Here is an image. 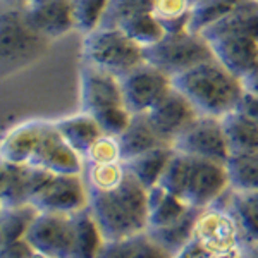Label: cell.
Segmentation results:
<instances>
[{
    "label": "cell",
    "instance_id": "17",
    "mask_svg": "<svg viewBox=\"0 0 258 258\" xmlns=\"http://www.w3.org/2000/svg\"><path fill=\"white\" fill-rule=\"evenodd\" d=\"M214 55L226 69L243 80L258 60V40L238 35H224L209 40Z\"/></svg>",
    "mask_w": 258,
    "mask_h": 258
},
{
    "label": "cell",
    "instance_id": "30",
    "mask_svg": "<svg viewBox=\"0 0 258 258\" xmlns=\"http://www.w3.org/2000/svg\"><path fill=\"white\" fill-rule=\"evenodd\" d=\"M229 189L258 191V150L231 153L226 162Z\"/></svg>",
    "mask_w": 258,
    "mask_h": 258
},
{
    "label": "cell",
    "instance_id": "40",
    "mask_svg": "<svg viewBox=\"0 0 258 258\" xmlns=\"http://www.w3.org/2000/svg\"><path fill=\"white\" fill-rule=\"evenodd\" d=\"M241 81H243L244 90L258 95V60L255 62V66L251 68V71H249V73Z\"/></svg>",
    "mask_w": 258,
    "mask_h": 258
},
{
    "label": "cell",
    "instance_id": "14",
    "mask_svg": "<svg viewBox=\"0 0 258 258\" xmlns=\"http://www.w3.org/2000/svg\"><path fill=\"white\" fill-rule=\"evenodd\" d=\"M80 102L81 110L88 112V114H98V112L115 105H126L122 83L114 74L81 62Z\"/></svg>",
    "mask_w": 258,
    "mask_h": 258
},
{
    "label": "cell",
    "instance_id": "32",
    "mask_svg": "<svg viewBox=\"0 0 258 258\" xmlns=\"http://www.w3.org/2000/svg\"><path fill=\"white\" fill-rule=\"evenodd\" d=\"M115 28L122 30L129 38L135 40L136 43L141 45L143 48L157 43V41L165 35L162 24L153 18L150 11L135 12V14H131V16H127V18H124L122 21H119Z\"/></svg>",
    "mask_w": 258,
    "mask_h": 258
},
{
    "label": "cell",
    "instance_id": "39",
    "mask_svg": "<svg viewBox=\"0 0 258 258\" xmlns=\"http://www.w3.org/2000/svg\"><path fill=\"white\" fill-rule=\"evenodd\" d=\"M236 110H239L241 114H244L248 119H251L258 126V95L244 90V93H243V97H241Z\"/></svg>",
    "mask_w": 258,
    "mask_h": 258
},
{
    "label": "cell",
    "instance_id": "4",
    "mask_svg": "<svg viewBox=\"0 0 258 258\" xmlns=\"http://www.w3.org/2000/svg\"><path fill=\"white\" fill-rule=\"evenodd\" d=\"M2 74L11 76L38 60L52 43L30 23L23 7L2 6L0 19Z\"/></svg>",
    "mask_w": 258,
    "mask_h": 258
},
{
    "label": "cell",
    "instance_id": "20",
    "mask_svg": "<svg viewBox=\"0 0 258 258\" xmlns=\"http://www.w3.org/2000/svg\"><path fill=\"white\" fill-rule=\"evenodd\" d=\"M119 145L124 162L129 159H135V157L141 155V153H147L153 148L170 147V145H167L160 138V135L155 131V127L148 120L147 114L133 115L131 124L119 136Z\"/></svg>",
    "mask_w": 258,
    "mask_h": 258
},
{
    "label": "cell",
    "instance_id": "8",
    "mask_svg": "<svg viewBox=\"0 0 258 258\" xmlns=\"http://www.w3.org/2000/svg\"><path fill=\"white\" fill-rule=\"evenodd\" d=\"M124 103L133 114H147L174 90V80L155 66L141 64L120 80Z\"/></svg>",
    "mask_w": 258,
    "mask_h": 258
},
{
    "label": "cell",
    "instance_id": "27",
    "mask_svg": "<svg viewBox=\"0 0 258 258\" xmlns=\"http://www.w3.org/2000/svg\"><path fill=\"white\" fill-rule=\"evenodd\" d=\"M203 209H189L176 222L162 227H150L147 229V232L162 248L167 249L172 256H176L186 246V243L191 239V236H193L195 224H197L198 214Z\"/></svg>",
    "mask_w": 258,
    "mask_h": 258
},
{
    "label": "cell",
    "instance_id": "12",
    "mask_svg": "<svg viewBox=\"0 0 258 258\" xmlns=\"http://www.w3.org/2000/svg\"><path fill=\"white\" fill-rule=\"evenodd\" d=\"M28 165L53 174H83V157L62 138L53 120H45L43 129Z\"/></svg>",
    "mask_w": 258,
    "mask_h": 258
},
{
    "label": "cell",
    "instance_id": "37",
    "mask_svg": "<svg viewBox=\"0 0 258 258\" xmlns=\"http://www.w3.org/2000/svg\"><path fill=\"white\" fill-rule=\"evenodd\" d=\"M93 115H95V119L98 120L100 127H102V131L105 133V135H112L119 138L127 129L129 124H131L133 115L135 114H133L126 105H115Z\"/></svg>",
    "mask_w": 258,
    "mask_h": 258
},
{
    "label": "cell",
    "instance_id": "18",
    "mask_svg": "<svg viewBox=\"0 0 258 258\" xmlns=\"http://www.w3.org/2000/svg\"><path fill=\"white\" fill-rule=\"evenodd\" d=\"M239 229L241 246L258 243V191H234L220 198Z\"/></svg>",
    "mask_w": 258,
    "mask_h": 258
},
{
    "label": "cell",
    "instance_id": "31",
    "mask_svg": "<svg viewBox=\"0 0 258 258\" xmlns=\"http://www.w3.org/2000/svg\"><path fill=\"white\" fill-rule=\"evenodd\" d=\"M193 7V0H150V12L165 33L188 30Z\"/></svg>",
    "mask_w": 258,
    "mask_h": 258
},
{
    "label": "cell",
    "instance_id": "15",
    "mask_svg": "<svg viewBox=\"0 0 258 258\" xmlns=\"http://www.w3.org/2000/svg\"><path fill=\"white\" fill-rule=\"evenodd\" d=\"M200 112L181 91L174 88L162 102L147 112V117L160 135V138L172 147L182 133L198 119Z\"/></svg>",
    "mask_w": 258,
    "mask_h": 258
},
{
    "label": "cell",
    "instance_id": "9",
    "mask_svg": "<svg viewBox=\"0 0 258 258\" xmlns=\"http://www.w3.org/2000/svg\"><path fill=\"white\" fill-rule=\"evenodd\" d=\"M74 234V214L40 212L28 231L26 241L41 255L73 258Z\"/></svg>",
    "mask_w": 258,
    "mask_h": 258
},
{
    "label": "cell",
    "instance_id": "23",
    "mask_svg": "<svg viewBox=\"0 0 258 258\" xmlns=\"http://www.w3.org/2000/svg\"><path fill=\"white\" fill-rule=\"evenodd\" d=\"M207 40L224 35H238L258 40V0H249L219 23L202 31Z\"/></svg>",
    "mask_w": 258,
    "mask_h": 258
},
{
    "label": "cell",
    "instance_id": "7",
    "mask_svg": "<svg viewBox=\"0 0 258 258\" xmlns=\"http://www.w3.org/2000/svg\"><path fill=\"white\" fill-rule=\"evenodd\" d=\"M210 258L224 256L241 249L239 229L222 202L207 207L198 214L191 236Z\"/></svg>",
    "mask_w": 258,
    "mask_h": 258
},
{
    "label": "cell",
    "instance_id": "42",
    "mask_svg": "<svg viewBox=\"0 0 258 258\" xmlns=\"http://www.w3.org/2000/svg\"><path fill=\"white\" fill-rule=\"evenodd\" d=\"M30 0H2V6H14V7H24Z\"/></svg>",
    "mask_w": 258,
    "mask_h": 258
},
{
    "label": "cell",
    "instance_id": "38",
    "mask_svg": "<svg viewBox=\"0 0 258 258\" xmlns=\"http://www.w3.org/2000/svg\"><path fill=\"white\" fill-rule=\"evenodd\" d=\"M35 253V248L28 243L26 238L0 244V258H33Z\"/></svg>",
    "mask_w": 258,
    "mask_h": 258
},
{
    "label": "cell",
    "instance_id": "16",
    "mask_svg": "<svg viewBox=\"0 0 258 258\" xmlns=\"http://www.w3.org/2000/svg\"><path fill=\"white\" fill-rule=\"evenodd\" d=\"M23 9L30 23L50 41L76 31L73 0H30Z\"/></svg>",
    "mask_w": 258,
    "mask_h": 258
},
{
    "label": "cell",
    "instance_id": "29",
    "mask_svg": "<svg viewBox=\"0 0 258 258\" xmlns=\"http://www.w3.org/2000/svg\"><path fill=\"white\" fill-rule=\"evenodd\" d=\"M40 210L33 203L0 207V244L24 239Z\"/></svg>",
    "mask_w": 258,
    "mask_h": 258
},
{
    "label": "cell",
    "instance_id": "21",
    "mask_svg": "<svg viewBox=\"0 0 258 258\" xmlns=\"http://www.w3.org/2000/svg\"><path fill=\"white\" fill-rule=\"evenodd\" d=\"M53 122H55L62 138L68 141L81 157L103 135L102 127H100L98 120L95 119V115L88 114L85 110H80L78 114L68 115V117L57 119Z\"/></svg>",
    "mask_w": 258,
    "mask_h": 258
},
{
    "label": "cell",
    "instance_id": "44",
    "mask_svg": "<svg viewBox=\"0 0 258 258\" xmlns=\"http://www.w3.org/2000/svg\"><path fill=\"white\" fill-rule=\"evenodd\" d=\"M33 258H50V256H47V255H41V253L36 251L35 255H33Z\"/></svg>",
    "mask_w": 258,
    "mask_h": 258
},
{
    "label": "cell",
    "instance_id": "2",
    "mask_svg": "<svg viewBox=\"0 0 258 258\" xmlns=\"http://www.w3.org/2000/svg\"><path fill=\"white\" fill-rule=\"evenodd\" d=\"M159 184L193 209L217 203L229 189L226 164L174 150Z\"/></svg>",
    "mask_w": 258,
    "mask_h": 258
},
{
    "label": "cell",
    "instance_id": "19",
    "mask_svg": "<svg viewBox=\"0 0 258 258\" xmlns=\"http://www.w3.org/2000/svg\"><path fill=\"white\" fill-rule=\"evenodd\" d=\"M45 120H26L11 127L4 135L0 145V160L12 164H30L35 148L38 145Z\"/></svg>",
    "mask_w": 258,
    "mask_h": 258
},
{
    "label": "cell",
    "instance_id": "35",
    "mask_svg": "<svg viewBox=\"0 0 258 258\" xmlns=\"http://www.w3.org/2000/svg\"><path fill=\"white\" fill-rule=\"evenodd\" d=\"M112 0H73L74 24L83 36L102 26Z\"/></svg>",
    "mask_w": 258,
    "mask_h": 258
},
{
    "label": "cell",
    "instance_id": "33",
    "mask_svg": "<svg viewBox=\"0 0 258 258\" xmlns=\"http://www.w3.org/2000/svg\"><path fill=\"white\" fill-rule=\"evenodd\" d=\"M249 0H198L191 11L189 31L202 33L212 24L219 23Z\"/></svg>",
    "mask_w": 258,
    "mask_h": 258
},
{
    "label": "cell",
    "instance_id": "26",
    "mask_svg": "<svg viewBox=\"0 0 258 258\" xmlns=\"http://www.w3.org/2000/svg\"><path fill=\"white\" fill-rule=\"evenodd\" d=\"M224 135L231 153L256 152L258 150V126L239 110H232L222 119Z\"/></svg>",
    "mask_w": 258,
    "mask_h": 258
},
{
    "label": "cell",
    "instance_id": "41",
    "mask_svg": "<svg viewBox=\"0 0 258 258\" xmlns=\"http://www.w3.org/2000/svg\"><path fill=\"white\" fill-rule=\"evenodd\" d=\"M239 258H258V243L256 244H243L239 251Z\"/></svg>",
    "mask_w": 258,
    "mask_h": 258
},
{
    "label": "cell",
    "instance_id": "22",
    "mask_svg": "<svg viewBox=\"0 0 258 258\" xmlns=\"http://www.w3.org/2000/svg\"><path fill=\"white\" fill-rule=\"evenodd\" d=\"M97 258H174L147 231L124 239L105 241Z\"/></svg>",
    "mask_w": 258,
    "mask_h": 258
},
{
    "label": "cell",
    "instance_id": "6",
    "mask_svg": "<svg viewBox=\"0 0 258 258\" xmlns=\"http://www.w3.org/2000/svg\"><path fill=\"white\" fill-rule=\"evenodd\" d=\"M214 57L209 40L189 30L165 33L157 43L145 48V62L164 71L172 80Z\"/></svg>",
    "mask_w": 258,
    "mask_h": 258
},
{
    "label": "cell",
    "instance_id": "34",
    "mask_svg": "<svg viewBox=\"0 0 258 258\" xmlns=\"http://www.w3.org/2000/svg\"><path fill=\"white\" fill-rule=\"evenodd\" d=\"M127 174L126 162H112V164H85L83 179L88 193L93 191H109L119 186Z\"/></svg>",
    "mask_w": 258,
    "mask_h": 258
},
{
    "label": "cell",
    "instance_id": "3",
    "mask_svg": "<svg viewBox=\"0 0 258 258\" xmlns=\"http://www.w3.org/2000/svg\"><path fill=\"white\" fill-rule=\"evenodd\" d=\"M174 88L181 91L202 115L219 119L234 110L244 93L243 81L215 57L174 78Z\"/></svg>",
    "mask_w": 258,
    "mask_h": 258
},
{
    "label": "cell",
    "instance_id": "11",
    "mask_svg": "<svg viewBox=\"0 0 258 258\" xmlns=\"http://www.w3.org/2000/svg\"><path fill=\"white\" fill-rule=\"evenodd\" d=\"M53 172L28 164L0 162V207L31 203L40 189L52 179Z\"/></svg>",
    "mask_w": 258,
    "mask_h": 258
},
{
    "label": "cell",
    "instance_id": "5",
    "mask_svg": "<svg viewBox=\"0 0 258 258\" xmlns=\"http://www.w3.org/2000/svg\"><path fill=\"white\" fill-rule=\"evenodd\" d=\"M81 62L122 80L145 64V48L115 26H100L83 36Z\"/></svg>",
    "mask_w": 258,
    "mask_h": 258
},
{
    "label": "cell",
    "instance_id": "25",
    "mask_svg": "<svg viewBox=\"0 0 258 258\" xmlns=\"http://www.w3.org/2000/svg\"><path fill=\"white\" fill-rule=\"evenodd\" d=\"M189 209L182 200L176 195L162 188L160 184L148 189V229L150 227H162L176 222L181 219Z\"/></svg>",
    "mask_w": 258,
    "mask_h": 258
},
{
    "label": "cell",
    "instance_id": "24",
    "mask_svg": "<svg viewBox=\"0 0 258 258\" xmlns=\"http://www.w3.org/2000/svg\"><path fill=\"white\" fill-rule=\"evenodd\" d=\"M172 153H174L172 147L153 148L147 153H141V155L135 157V159L126 160V167L145 188L152 189L153 186H157L160 182Z\"/></svg>",
    "mask_w": 258,
    "mask_h": 258
},
{
    "label": "cell",
    "instance_id": "10",
    "mask_svg": "<svg viewBox=\"0 0 258 258\" xmlns=\"http://www.w3.org/2000/svg\"><path fill=\"white\" fill-rule=\"evenodd\" d=\"M172 148L200 159L219 162V164H226L231 155L226 135H224L222 120L202 114L174 141Z\"/></svg>",
    "mask_w": 258,
    "mask_h": 258
},
{
    "label": "cell",
    "instance_id": "36",
    "mask_svg": "<svg viewBox=\"0 0 258 258\" xmlns=\"http://www.w3.org/2000/svg\"><path fill=\"white\" fill-rule=\"evenodd\" d=\"M122 160L119 138L103 133L83 155V164H112Z\"/></svg>",
    "mask_w": 258,
    "mask_h": 258
},
{
    "label": "cell",
    "instance_id": "28",
    "mask_svg": "<svg viewBox=\"0 0 258 258\" xmlns=\"http://www.w3.org/2000/svg\"><path fill=\"white\" fill-rule=\"evenodd\" d=\"M74 232L73 258H97L105 238L88 207L74 214Z\"/></svg>",
    "mask_w": 258,
    "mask_h": 258
},
{
    "label": "cell",
    "instance_id": "13",
    "mask_svg": "<svg viewBox=\"0 0 258 258\" xmlns=\"http://www.w3.org/2000/svg\"><path fill=\"white\" fill-rule=\"evenodd\" d=\"M40 212L76 214L88 207V189L83 174H53L31 200Z\"/></svg>",
    "mask_w": 258,
    "mask_h": 258
},
{
    "label": "cell",
    "instance_id": "1",
    "mask_svg": "<svg viewBox=\"0 0 258 258\" xmlns=\"http://www.w3.org/2000/svg\"><path fill=\"white\" fill-rule=\"evenodd\" d=\"M88 209L105 241L124 239L148 229V189L129 169L119 186L88 193Z\"/></svg>",
    "mask_w": 258,
    "mask_h": 258
},
{
    "label": "cell",
    "instance_id": "43",
    "mask_svg": "<svg viewBox=\"0 0 258 258\" xmlns=\"http://www.w3.org/2000/svg\"><path fill=\"white\" fill-rule=\"evenodd\" d=\"M239 251H241V249H238V251H234V253H229V255H224V256H214V258H239Z\"/></svg>",
    "mask_w": 258,
    "mask_h": 258
}]
</instances>
